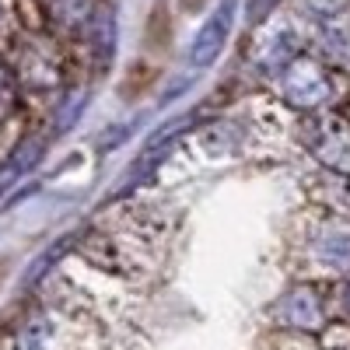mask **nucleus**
Returning a JSON list of instances; mask_svg holds the SVG:
<instances>
[{
  "label": "nucleus",
  "instance_id": "1",
  "mask_svg": "<svg viewBox=\"0 0 350 350\" xmlns=\"http://www.w3.org/2000/svg\"><path fill=\"white\" fill-rule=\"evenodd\" d=\"M270 88L284 109L295 116H319V112H336L343 109L350 88L347 81L323 64L315 53H301L298 60H291L284 70L270 77Z\"/></svg>",
  "mask_w": 350,
  "mask_h": 350
},
{
  "label": "nucleus",
  "instance_id": "2",
  "mask_svg": "<svg viewBox=\"0 0 350 350\" xmlns=\"http://www.w3.org/2000/svg\"><path fill=\"white\" fill-rule=\"evenodd\" d=\"M308 46H312V25L298 11H291V14L277 11L262 25H256L245 60L262 81H270L291 60H298L301 53H308Z\"/></svg>",
  "mask_w": 350,
  "mask_h": 350
},
{
  "label": "nucleus",
  "instance_id": "3",
  "mask_svg": "<svg viewBox=\"0 0 350 350\" xmlns=\"http://www.w3.org/2000/svg\"><path fill=\"white\" fill-rule=\"evenodd\" d=\"M301 252H305L312 277L347 280L350 277V221L336 217L329 211H319L305 224Z\"/></svg>",
  "mask_w": 350,
  "mask_h": 350
},
{
  "label": "nucleus",
  "instance_id": "4",
  "mask_svg": "<svg viewBox=\"0 0 350 350\" xmlns=\"http://www.w3.org/2000/svg\"><path fill=\"white\" fill-rule=\"evenodd\" d=\"M298 140L305 154L323 168L350 175V116L343 109L319 112V116H298Z\"/></svg>",
  "mask_w": 350,
  "mask_h": 350
},
{
  "label": "nucleus",
  "instance_id": "5",
  "mask_svg": "<svg viewBox=\"0 0 350 350\" xmlns=\"http://www.w3.org/2000/svg\"><path fill=\"white\" fill-rule=\"evenodd\" d=\"M270 319L284 333H305V336L323 333L329 326V305H326L323 287L312 280L287 284L277 295V301L270 305Z\"/></svg>",
  "mask_w": 350,
  "mask_h": 350
},
{
  "label": "nucleus",
  "instance_id": "6",
  "mask_svg": "<svg viewBox=\"0 0 350 350\" xmlns=\"http://www.w3.org/2000/svg\"><path fill=\"white\" fill-rule=\"evenodd\" d=\"M235 11H239V0H221V4L211 11V18L196 28V36L189 42V67L203 70L221 56L231 28H235Z\"/></svg>",
  "mask_w": 350,
  "mask_h": 350
},
{
  "label": "nucleus",
  "instance_id": "7",
  "mask_svg": "<svg viewBox=\"0 0 350 350\" xmlns=\"http://www.w3.org/2000/svg\"><path fill=\"white\" fill-rule=\"evenodd\" d=\"M308 53H315L323 64H329L347 84H350V11L329 21L312 25V46Z\"/></svg>",
  "mask_w": 350,
  "mask_h": 350
},
{
  "label": "nucleus",
  "instance_id": "8",
  "mask_svg": "<svg viewBox=\"0 0 350 350\" xmlns=\"http://www.w3.org/2000/svg\"><path fill=\"white\" fill-rule=\"evenodd\" d=\"M77 252L92 262V267H98L105 273H123V277L133 273V262H130L126 249L120 245V239L105 235V231H88V235L81 239V245H77Z\"/></svg>",
  "mask_w": 350,
  "mask_h": 350
},
{
  "label": "nucleus",
  "instance_id": "9",
  "mask_svg": "<svg viewBox=\"0 0 350 350\" xmlns=\"http://www.w3.org/2000/svg\"><path fill=\"white\" fill-rule=\"evenodd\" d=\"M196 144H200V151L211 154V158H231L245 148V126L231 123V120H214L211 126H203L196 133Z\"/></svg>",
  "mask_w": 350,
  "mask_h": 350
},
{
  "label": "nucleus",
  "instance_id": "10",
  "mask_svg": "<svg viewBox=\"0 0 350 350\" xmlns=\"http://www.w3.org/2000/svg\"><path fill=\"white\" fill-rule=\"evenodd\" d=\"M56 340V323L46 312H28L21 323L11 329L8 347L11 350H53Z\"/></svg>",
  "mask_w": 350,
  "mask_h": 350
},
{
  "label": "nucleus",
  "instance_id": "11",
  "mask_svg": "<svg viewBox=\"0 0 350 350\" xmlns=\"http://www.w3.org/2000/svg\"><path fill=\"white\" fill-rule=\"evenodd\" d=\"M312 196H315V203H319V211H329V214L350 221V175L319 172Z\"/></svg>",
  "mask_w": 350,
  "mask_h": 350
},
{
  "label": "nucleus",
  "instance_id": "12",
  "mask_svg": "<svg viewBox=\"0 0 350 350\" xmlns=\"http://www.w3.org/2000/svg\"><path fill=\"white\" fill-rule=\"evenodd\" d=\"M53 18L67 32H92L98 11H95V0H53Z\"/></svg>",
  "mask_w": 350,
  "mask_h": 350
},
{
  "label": "nucleus",
  "instance_id": "13",
  "mask_svg": "<svg viewBox=\"0 0 350 350\" xmlns=\"http://www.w3.org/2000/svg\"><path fill=\"white\" fill-rule=\"evenodd\" d=\"M14 109H18V81H14L11 67L0 60V123L8 116H14Z\"/></svg>",
  "mask_w": 350,
  "mask_h": 350
},
{
  "label": "nucleus",
  "instance_id": "14",
  "mask_svg": "<svg viewBox=\"0 0 350 350\" xmlns=\"http://www.w3.org/2000/svg\"><path fill=\"white\" fill-rule=\"evenodd\" d=\"M280 4H284V0H252V4H249V18H252L256 25H262L270 14L280 11Z\"/></svg>",
  "mask_w": 350,
  "mask_h": 350
},
{
  "label": "nucleus",
  "instance_id": "15",
  "mask_svg": "<svg viewBox=\"0 0 350 350\" xmlns=\"http://www.w3.org/2000/svg\"><path fill=\"white\" fill-rule=\"evenodd\" d=\"M81 109H84V95H74V98H67V109L60 112V120H56V130H67L77 116H81Z\"/></svg>",
  "mask_w": 350,
  "mask_h": 350
},
{
  "label": "nucleus",
  "instance_id": "16",
  "mask_svg": "<svg viewBox=\"0 0 350 350\" xmlns=\"http://www.w3.org/2000/svg\"><path fill=\"white\" fill-rule=\"evenodd\" d=\"M18 175H25V172H21V165H18L14 158H8V161H4V168H0V193H4V189L18 179Z\"/></svg>",
  "mask_w": 350,
  "mask_h": 350
},
{
  "label": "nucleus",
  "instance_id": "17",
  "mask_svg": "<svg viewBox=\"0 0 350 350\" xmlns=\"http://www.w3.org/2000/svg\"><path fill=\"white\" fill-rule=\"evenodd\" d=\"M340 308L350 315V277H347V280H340Z\"/></svg>",
  "mask_w": 350,
  "mask_h": 350
},
{
  "label": "nucleus",
  "instance_id": "18",
  "mask_svg": "<svg viewBox=\"0 0 350 350\" xmlns=\"http://www.w3.org/2000/svg\"><path fill=\"white\" fill-rule=\"evenodd\" d=\"M343 112H347V116H350V95H347V102H343Z\"/></svg>",
  "mask_w": 350,
  "mask_h": 350
}]
</instances>
